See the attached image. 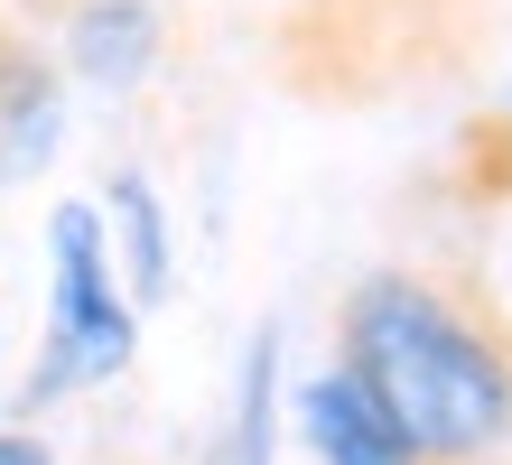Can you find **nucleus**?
<instances>
[{
    "mask_svg": "<svg viewBox=\"0 0 512 465\" xmlns=\"http://www.w3.org/2000/svg\"><path fill=\"white\" fill-rule=\"evenodd\" d=\"M345 372L419 465H475L512 438V335L419 270H373L345 298Z\"/></svg>",
    "mask_w": 512,
    "mask_h": 465,
    "instance_id": "obj_1",
    "label": "nucleus"
},
{
    "mask_svg": "<svg viewBox=\"0 0 512 465\" xmlns=\"http://www.w3.org/2000/svg\"><path fill=\"white\" fill-rule=\"evenodd\" d=\"M140 354V317H131V289L112 279V242H103V214L94 205H56L47 214V345L38 372H28V410L66 391H94L112 382Z\"/></svg>",
    "mask_w": 512,
    "mask_h": 465,
    "instance_id": "obj_2",
    "label": "nucleus"
},
{
    "mask_svg": "<svg viewBox=\"0 0 512 465\" xmlns=\"http://www.w3.org/2000/svg\"><path fill=\"white\" fill-rule=\"evenodd\" d=\"M298 438L317 447V465H419L410 438L382 419V400L354 382L345 363H326L308 391H298Z\"/></svg>",
    "mask_w": 512,
    "mask_h": 465,
    "instance_id": "obj_3",
    "label": "nucleus"
},
{
    "mask_svg": "<svg viewBox=\"0 0 512 465\" xmlns=\"http://www.w3.org/2000/svg\"><path fill=\"white\" fill-rule=\"evenodd\" d=\"M66 131V84L28 38H0V186L38 177Z\"/></svg>",
    "mask_w": 512,
    "mask_h": 465,
    "instance_id": "obj_4",
    "label": "nucleus"
},
{
    "mask_svg": "<svg viewBox=\"0 0 512 465\" xmlns=\"http://www.w3.org/2000/svg\"><path fill=\"white\" fill-rule=\"evenodd\" d=\"M66 66L94 84H140L159 66V10L149 0H84L66 19Z\"/></svg>",
    "mask_w": 512,
    "mask_h": 465,
    "instance_id": "obj_5",
    "label": "nucleus"
},
{
    "mask_svg": "<svg viewBox=\"0 0 512 465\" xmlns=\"http://www.w3.org/2000/svg\"><path fill=\"white\" fill-rule=\"evenodd\" d=\"M270 391H280V326H261L243 354V391H233V428L215 465H270Z\"/></svg>",
    "mask_w": 512,
    "mask_h": 465,
    "instance_id": "obj_6",
    "label": "nucleus"
},
{
    "mask_svg": "<svg viewBox=\"0 0 512 465\" xmlns=\"http://www.w3.org/2000/svg\"><path fill=\"white\" fill-rule=\"evenodd\" d=\"M112 214H122V242H131V298H168V214H159V186L140 168L112 177Z\"/></svg>",
    "mask_w": 512,
    "mask_h": 465,
    "instance_id": "obj_7",
    "label": "nucleus"
},
{
    "mask_svg": "<svg viewBox=\"0 0 512 465\" xmlns=\"http://www.w3.org/2000/svg\"><path fill=\"white\" fill-rule=\"evenodd\" d=\"M0 465H56L47 438H19V428H0Z\"/></svg>",
    "mask_w": 512,
    "mask_h": 465,
    "instance_id": "obj_8",
    "label": "nucleus"
}]
</instances>
